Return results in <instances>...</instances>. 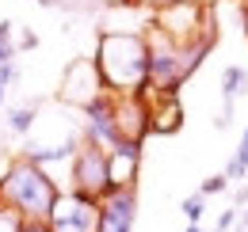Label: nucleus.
Masks as SVG:
<instances>
[{
  "label": "nucleus",
  "instance_id": "1",
  "mask_svg": "<svg viewBox=\"0 0 248 232\" xmlns=\"http://www.w3.org/2000/svg\"><path fill=\"white\" fill-rule=\"evenodd\" d=\"M95 72L107 95H138L145 99L149 87V46L138 30H111L99 38L95 50Z\"/></svg>",
  "mask_w": 248,
  "mask_h": 232
},
{
  "label": "nucleus",
  "instance_id": "2",
  "mask_svg": "<svg viewBox=\"0 0 248 232\" xmlns=\"http://www.w3.org/2000/svg\"><path fill=\"white\" fill-rule=\"evenodd\" d=\"M58 183L50 179L46 168L31 164L27 156L12 160L4 175H0V205L8 213H16L19 221H50L54 213V202H58Z\"/></svg>",
  "mask_w": 248,
  "mask_h": 232
},
{
  "label": "nucleus",
  "instance_id": "3",
  "mask_svg": "<svg viewBox=\"0 0 248 232\" xmlns=\"http://www.w3.org/2000/svg\"><path fill=\"white\" fill-rule=\"evenodd\" d=\"M119 187L111 179V156L107 148H99L95 141H80L73 152V194H84L92 202L111 198Z\"/></svg>",
  "mask_w": 248,
  "mask_h": 232
},
{
  "label": "nucleus",
  "instance_id": "4",
  "mask_svg": "<svg viewBox=\"0 0 248 232\" xmlns=\"http://www.w3.org/2000/svg\"><path fill=\"white\" fill-rule=\"evenodd\" d=\"M50 232H95L99 229V202L84 198V194H58L54 213L46 221Z\"/></svg>",
  "mask_w": 248,
  "mask_h": 232
},
{
  "label": "nucleus",
  "instance_id": "5",
  "mask_svg": "<svg viewBox=\"0 0 248 232\" xmlns=\"http://www.w3.org/2000/svg\"><path fill=\"white\" fill-rule=\"evenodd\" d=\"M134 217H138V187H119L111 198L99 202L95 232H134Z\"/></svg>",
  "mask_w": 248,
  "mask_h": 232
},
{
  "label": "nucleus",
  "instance_id": "6",
  "mask_svg": "<svg viewBox=\"0 0 248 232\" xmlns=\"http://www.w3.org/2000/svg\"><path fill=\"white\" fill-rule=\"evenodd\" d=\"M248 84V72L241 69V65H225V72H221V99H225V111H229V103L245 91Z\"/></svg>",
  "mask_w": 248,
  "mask_h": 232
},
{
  "label": "nucleus",
  "instance_id": "7",
  "mask_svg": "<svg viewBox=\"0 0 248 232\" xmlns=\"http://www.w3.org/2000/svg\"><path fill=\"white\" fill-rule=\"evenodd\" d=\"M34 118H38V107L31 103V107H12L4 122H8V130H12V133H31Z\"/></svg>",
  "mask_w": 248,
  "mask_h": 232
},
{
  "label": "nucleus",
  "instance_id": "8",
  "mask_svg": "<svg viewBox=\"0 0 248 232\" xmlns=\"http://www.w3.org/2000/svg\"><path fill=\"white\" fill-rule=\"evenodd\" d=\"M12 23H8V19H4V23H0V65H8V61L16 58V42H12Z\"/></svg>",
  "mask_w": 248,
  "mask_h": 232
},
{
  "label": "nucleus",
  "instance_id": "9",
  "mask_svg": "<svg viewBox=\"0 0 248 232\" xmlns=\"http://www.w3.org/2000/svg\"><path fill=\"white\" fill-rule=\"evenodd\" d=\"M248 175V145L237 148V156L229 160V168H225V179H245Z\"/></svg>",
  "mask_w": 248,
  "mask_h": 232
},
{
  "label": "nucleus",
  "instance_id": "10",
  "mask_svg": "<svg viewBox=\"0 0 248 232\" xmlns=\"http://www.w3.org/2000/svg\"><path fill=\"white\" fill-rule=\"evenodd\" d=\"M206 198H202V194H191V198H187L184 202V217L187 221H191V225H199V221H202V213H206Z\"/></svg>",
  "mask_w": 248,
  "mask_h": 232
},
{
  "label": "nucleus",
  "instance_id": "11",
  "mask_svg": "<svg viewBox=\"0 0 248 232\" xmlns=\"http://www.w3.org/2000/svg\"><path fill=\"white\" fill-rule=\"evenodd\" d=\"M19 80V65L16 61H8V65H0V103H4V95H8V87Z\"/></svg>",
  "mask_w": 248,
  "mask_h": 232
},
{
  "label": "nucleus",
  "instance_id": "12",
  "mask_svg": "<svg viewBox=\"0 0 248 232\" xmlns=\"http://www.w3.org/2000/svg\"><path fill=\"white\" fill-rule=\"evenodd\" d=\"M225 187H229V179H225V175H210V179L199 187V194H202V198H210V194H221Z\"/></svg>",
  "mask_w": 248,
  "mask_h": 232
},
{
  "label": "nucleus",
  "instance_id": "13",
  "mask_svg": "<svg viewBox=\"0 0 248 232\" xmlns=\"http://www.w3.org/2000/svg\"><path fill=\"white\" fill-rule=\"evenodd\" d=\"M0 232H23V221L16 213H8L4 205H0Z\"/></svg>",
  "mask_w": 248,
  "mask_h": 232
},
{
  "label": "nucleus",
  "instance_id": "14",
  "mask_svg": "<svg viewBox=\"0 0 248 232\" xmlns=\"http://www.w3.org/2000/svg\"><path fill=\"white\" fill-rule=\"evenodd\" d=\"M153 8H176V4H202V0H145Z\"/></svg>",
  "mask_w": 248,
  "mask_h": 232
},
{
  "label": "nucleus",
  "instance_id": "15",
  "mask_svg": "<svg viewBox=\"0 0 248 232\" xmlns=\"http://www.w3.org/2000/svg\"><path fill=\"white\" fill-rule=\"evenodd\" d=\"M34 46H38V34L23 30V34H19V50H34Z\"/></svg>",
  "mask_w": 248,
  "mask_h": 232
},
{
  "label": "nucleus",
  "instance_id": "16",
  "mask_svg": "<svg viewBox=\"0 0 248 232\" xmlns=\"http://www.w3.org/2000/svg\"><path fill=\"white\" fill-rule=\"evenodd\" d=\"M245 38H248V0H245Z\"/></svg>",
  "mask_w": 248,
  "mask_h": 232
},
{
  "label": "nucleus",
  "instance_id": "17",
  "mask_svg": "<svg viewBox=\"0 0 248 232\" xmlns=\"http://www.w3.org/2000/svg\"><path fill=\"white\" fill-rule=\"evenodd\" d=\"M187 232H202V229H199V225H187Z\"/></svg>",
  "mask_w": 248,
  "mask_h": 232
},
{
  "label": "nucleus",
  "instance_id": "18",
  "mask_svg": "<svg viewBox=\"0 0 248 232\" xmlns=\"http://www.w3.org/2000/svg\"><path fill=\"white\" fill-rule=\"evenodd\" d=\"M0 175H4V152H0Z\"/></svg>",
  "mask_w": 248,
  "mask_h": 232
},
{
  "label": "nucleus",
  "instance_id": "19",
  "mask_svg": "<svg viewBox=\"0 0 248 232\" xmlns=\"http://www.w3.org/2000/svg\"><path fill=\"white\" fill-rule=\"evenodd\" d=\"M241 145H248V130H245V137H241Z\"/></svg>",
  "mask_w": 248,
  "mask_h": 232
},
{
  "label": "nucleus",
  "instance_id": "20",
  "mask_svg": "<svg viewBox=\"0 0 248 232\" xmlns=\"http://www.w3.org/2000/svg\"><path fill=\"white\" fill-rule=\"evenodd\" d=\"M245 225H248V213H245Z\"/></svg>",
  "mask_w": 248,
  "mask_h": 232
}]
</instances>
